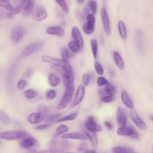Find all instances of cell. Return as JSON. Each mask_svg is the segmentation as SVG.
I'll use <instances>...</instances> for the list:
<instances>
[{"label":"cell","mask_w":153,"mask_h":153,"mask_svg":"<svg viewBox=\"0 0 153 153\" xmlns=\"http://www.w3.org/2000/svg\"><path fill=\"white\" fill-rule=\"evenodd\" d=\"M19 140L20 144L23 148L35 152L39 149L40 145L38 141L28 133Z\"/></svg>","instance_id":"cell-1"},{"label":"cell","mask_w":153,"mask_h":153,"mask_svg":"<svg viewBox=\"0 0 153 153\" xmlns=\"http://www.w3.org/2000/svg\"><path fill=\"white\" fill-rule=\"evenodd\" d=\"M75 91L74 85L66 87V90L62 98L56 108L62 110L66 108L70 103L72 99Z\"/></svg>","instance_id":"cell-2"},{"label":"cell","mask_w":153,"mask_h":153,"mask_svg":"<svg viewBox=\"0 0 153 153\" xmlns=\"http://www.w3.org/2000/svg\"><path fill=\"white\" fill-rule=\"evenodd\" d=\"M42 59L44 62L52 64L56 66L62 68L64 71H66L71 67L67 61H64L63 59L46 56H42Z\"/></svg>","instance_id":"cell-3"},{"label":"cell","mask_w":153,"mask_h":153,"mask_svg":"<svg viewBox=\"0 0 153 153\" xmlns=\"http://www.w3.org/2000/svg\"><path fill=\"white\" fill-rule=\"evenodd\" d=\"M28 133L23 130L11 131L1 133L0 137L9 141L20 139L25 136Z\"/></svg>","instance_id":"cell-4"},{"label":"cell","mask_w":153,"mask_h":153,"mask_svg":"<svg viewBox=\"0 0 153 153\" xmlns=\"http://www.w3.org/2000/svg\"><path fill=\"white\" fill-rule=\"evenodd\" d=\"M117 133L120 135L129 136L136 139L139 138L138 133L133 127L126 125L119 128Z\"/></svg>","instance_id":"cell-5"},{"label":"cell","mask_w":153,"mask_h":153,"mask_svg":"<svg viewBox=\"0 0 153 153\" xmlns=\"http://www.w3.org/2000/svg\"><path fill=\"white\" fill-rule=\"evenodd\" d=\"M42 41H39L31 43L27 46L24 49L22 55L23 56H28L37 51L43 45Z\"/></svg>","instance_id":"cell-6"},{"label":"cell","mask_w":153,"mask_h":153,"mask_svg":"<svg viewBox=\"0 0 153 153\" xmlns=\"http://www.w3.org/2000/svg\"><path fill=\"white\" fill-rule=\"evenodd\" d=\"M25 34L24 28L22 26H18L15 28L11 34V38L13 42L17 43L23 39Z\"/></svg>","instance_id":"cell-7"},{"label":"cell","mask_w":153,"mask_h":153,"mask_svg":"<svg viewBox=\"0 0 153 153\" xmlns=\"http://www.w3.org/2000/svg\"><path fill=\"white\" fill-rule=\"evenodd\" d=\"M85 126L87 130L94 132H99L102 130V127L96 122L95 118L92 116L88 117L85 123Z\"/></svg>","instance_id":"cell-8"},{"label":"cell","mask_w":153,"mask_h":153,"mask_svg":"<svg viewBox=\"0 0 153 153\" xmlns=\"http://www.w3.org/2000/svg\"><path fill=\"white\" fill-rule=\"evenodd\" d=\"M85 93L84 85L81 84L78 89L75 97L70 107V109L73 108L81 102L84 97Z\"/></svg>","instance_id":"cell-9"},{"label":"cell","mask_w":153,"mask_h":153,"mask_svg":"<svg viewBox=\"0 0 153 153\" xmlns=\"http://www.w3.org/2000/svg\"><path fill=\"white\" fill-rule=\"evenodd\" d=\"M47 12L44 8L40 5L36 6L33 14L34 19L37 21H41L46 18Z\"/></svg>","instance_id":"cell-10"},{"label":"cell","mask_w":153,"mask_h":153,"mask_svg":"<svg viewBox=\"0 0 153 153\" xmlns=\"http://www.w3.org/2000/svg\"><path fill=\"white\" fill-rule=\"evenodd\" d=\"M130 116L132 120L140 129L143 131L147 130V126L146 124L139 117L135 111H131L130 112Z\"/></svg>","instance_id":"cell-11"},{"label":"cell","mask_w":153,"mask_h":153,"mask_svg":"<svg viewBox=\"0 0 153 153\" xmlns=\"http://www.w3.org/2000/svg\"><path fill=\"white\" fill-rule=\"evenodd\" d=\"M117 119L118 124L121 127L126 125L127 121V113L125 109L122 107H120L117 110Z\"/></svg>","instance_id":"cell-12"},{"label":"cell","mask_w":153,"mask_h":153,"mask_svg":"<svg viewBox=\"0 0 153 153\" xmlns=\"http://www.w3.org/2000/svg\"><path fill=\"white\" fill-rule=\"evenodd\" d=\"M101 14L106 34L108 36L111 33L110 20L105 8H103L101 9Z\"/></svg>","instance_id":"cell-13"},{"label":"cell","mask_w":153,"mask_h":153,"mask_svg":"<svg viewBox=\"0 0 153 153\" xmlns=\"http://www.w3.org/2000/svg\"><path fill=\"white\" fill-rule=\"evenodd\" d=\"M46 32L48 34L54 35L61 37H64L65 35V31L63 28L59 26L49 27L46 29Z\"/></svg>","instance_id":"cell-14"},{"label":"cell","mask_w":153,"mask_h":153,"mask_svg":"<svg viewBox=\"0 0 153 153\" xmlns=\"http://www.w3.org/2000/svg\"><path fill=\"white\" fill-rule=\"evenodd\" d=\"M29 0H22V3L12 11L9 13V16L13 18L14 15L20 13L22 11H24L27 9L29 3Z\"/></svg>","instance_id":"cell-15"},{"label":"cell","mask_w":153,"mask_h":153,"mask_svg":"<svg viewBox=\"0 0 153 153\" xmlns=\"http://www.w3.org/2000/svg\"><path fill=\"white\" fill-rule=\"evenodd\" d=\"M72 35L75 40L79 44L81 51L83 48L84 42L82 36L79 29L77 27H74L72 30Z\"/></svg>","instance_id":"cell-16"},{"label":"cell","mask_w":153,"mask_h":153,"mask_svg":"<svg viewBox=\"0 0 153 153\" xmlns=\"http://www.w3.org/2000/svg\"><path fill=\"white\" fill-rule=\"evenodd\" d=\"M45 117V116L39 112L32 113L28 116L27 119L30 123L35 124L42 122Z\"/></svg>","instance_id":"cell-17"},{"label":"cell","mask_w":153,"mask_h":153,"mask_svg":"<svg viewBox=\"0 0 153 153\" xmlns=\"http://www.w3.org/2000/svg\"><path fill=\"white\" fill-rule=\"evenodd\" d=\"M121 96L124 104L130 109H133L134 106L132 100L125 90L123 89L122 90Z\"/></svg>","instance_id":"cell-18"},{"label":"cell","mask_w":153,"mask_h":153,"mask_svg":"<svg viewBox=\"0 0 153 153\" xmlns=\"http://www.w3.org/2000/svg\"><path fill=\"white\" fill-rule=\"evenodd\" d=\"M86 135L89 139L93 147L96 149L97 144V138L95 132L86 129L84 130Z\"/></svg>","instance_id":"cell-19"},{"label":"cell","mask_w":153,"mask_h":153,"mask_svg":"<svg viewBox=\"0 0 153 153\" xmlns=\"http://www.w3.org/2000/svg\"><path fill=\"white\" fill-rule=\"evenodd\" d=\"M63 138L86 140L87 139V137L85 135L80 133H74L63 135L61 136Z\"/></svg>","instance_id":"cell-20"},{"label":"cell","mask_w":153,"mask_h":153,"mask_svg":"<svg viewBox=\"0 0 153 153\" xmlns=\"http://www.w3.org/2000/svg\"><path fill=\"white\" fill-rule=\"evenodd\" d=\"M114 61L117 66L121 70L124 69V65L123 60L119 53L116 51L113 53Z\"/></svg>","instance_id":"cell-21"},{"label":"cell","mask_w":153,"mask_h":153,"mask_svg":"<svg viewBox=\"0 0 153 153\" xmlns=\"http://www.w3.org/2000/svg\"><path fill=\"white\" fill-rule=\"evenodd\" d=\"M48 82L53 87L57 86L60 82V79L56 74L51 73L48 78Z\"/></svg>","instance_id":"cell-22"},{"label":"cell","mask_w":153,"mask_h":153,"mask_svg":"<svg viewBox=\"0 0 153 153\" xmlns=\"http://www.w3.org/2000/svg\"><path fill=\"white\" fill-rule=\"evenodd\" d=\"M119 32L121 37L125 40L127 37V30L125 24L122 21H119L118 24Z\"/></svg>","instance_id":"cell-23"},{"label":"cell","mask_w":153,"mask_h":153,"mask_svg":"<svg viewBox=\"0 0 153 153\" xmlns=\"http://www.w3.org/2000/svg\"><path fill=\"white\" fill-rule=\"evenodd\" d=\"M136 38L137 45L138 48L141 50L143 49V38L142 33L141 31H138L136 32Z\"/></svg>","instance_id":"cell-24"},{"label":"cell","mask_w":153,"mask_h":153,"mask_svg":"<svg viewBox=\"0 0 153 153\" xmlns=\"http://www.w3.org/2000/svg\"><path fill=\"white\" fill-rule=\"evenodd\" d=\"M112 151L114 153H133L134 152L131 149L124 146L115 147L112 149Z\"/></svg>","instance_id":"cell-25"},{"label":"cell","mask_w":153,"mask_h":153,"mask_svg":"<svg viewBox=\"0 0 153 153\" xmlns=\"http://www.w3.org/2000/svg\"><path fill=\"white\" fill-rule=\"evenodd\" d=\"M62 78L64 84L66 87L74 85V80L65 72L62 73Z\"/></svg>","instance_id":"cell-26"},{"label":"cell","mask_w":153,"mask_h":153,"mask_svg":"<svg viewBox=\"0 0 153 153\" xmlns=\"http://www.w3.org/2000/svg\"><path fill=\"white\" fill-rule=\"evenodd\" d=\"M68 46L72 51L75 53L81 51V48L79 44L75 40H73L69 42Z\"/></svg>","instance_id":"cell-27"},{"label":"cell","mask_w":153,"mask_h":153,"mask_svg":"<svg viewBox=\"0 0 153 153\" xmlns=\"http://www.w3.org/2000/svg\"><path fill=\"white\" fill-rule=\"evenodd\" d=\"M35 1V0H29L28 8L23 13L24 16H28L32 13L34 8Z\"/></svg>","instance_id":"cell-28"},{"label":"cell","mask_w":153,"mask_h":153,"mask_svg":"<svg viewBox=\"0 0 153 153\" xmlns=\"http://www.w3.org/2000/svg\"><path fill=\"white\" fill-rule=\"evenodd\" d=\"M105 91L110 96H113L116 93V87L110 83L106 85Z\"/></svg>","instance_id":"cell-29"},{"label":"cell","mask_w":153,"mask_h":153,"mask_svg":"<svg viewBox=\"0 0 153 153\" xmlns=\"http://www.w3.org/2000/svg\"><path fill=\"white\" fill-rule=\"evenodd\" d=\"M0 121L4 124H8L10 121L9 116L3 111H0Z\"/></svg>","instance_id":"cell-30"},{"label":"cell","mask_w":153,"mask_h":153,"mask_svg":"<svg viewBox=\"0 0 153 153\" xmlns=\"http://www.w3.org/2000/svg\"><path fill=\"white\" fill-rule=\"evenodd\" d=\"M9 1L10 0H0V7L4 8L8 10H12L14 8Z\"/></svg>","instance_id":"cell-31"},{"label":"cell","mask_w":153,"mask_h":153,"mask_svg":"<svg viewBox=\"0 0 153 153\" xmlns=\"http://www.w3.org/2000/svg\"><path fill=\"white\" fill-rule=\"evenodd\" d=\"M94 26H92L86 22L83 25V31L86 34H90L94 32Z\"/></svg>","instance_id":"cell-32"},{"label":"cell","mask_w":153,"mask_h":153,"mask_svg":"<svg viewBox=\"0 0 153 153\" xmlns=\"http://www.w3.org/2000/svg\"><path fill=\"white\" fill-rule=\"evenodd\" d=\"M24 95L26 98L30 99L36 97L37 94L35 91L32 89H28L24 92Z\"/></svg>","instance_id":"cell-33"},{"label":"cell","mask_w":153,"mask_h":153,"mask_svg":"<svg viewBox=\"0 0 153 153\" xmlns=\"http://www.w3.org/2000/svg\"><path fill=\"white\" fill-rule=\"evenodd\" d=\"M91 45L93 56L96 59L97 53V40L95 39H92L91 41Z\"/></svg>","instance_id":"cell-34"},{"label":"cell","mask_w":153,"mask_h":153,"mask_svg":"<svg viewBox=\"0 0 153 153\" xmlns=\"http://www.w3.org/2000/svg\"><path fill=\"white\" fill-rule=\"evenodd\" d=\"M61 116V114L59 113H56L51 115L47 117L46 121L48 123H52L58 120Z\"/></svg>","instance_id":"cell-35"},{"label":"cell","mask_w":153,"mask_h":153,"mask_svg":"<svg viewBox=\"0 0 153 153\" xmlns=\"http://www.w3.org/2000/svg\"><path fill=\"white\" fill-rule=\"evenodd\" d=\"M78 116L76 113H73L61 119H59L57 121V123H59L67 121L73 120L76 119Z\"/></svg>","instance_id":"cell-36"},{"label":"cell","mask_w":153,"mask_h":153,"mask_svg":"<svg viewBox=\"0 0 153 153\" xmlns=\"http://www.w3.org/2000/svg\"><path fill=\"white\" fill-rule=\"evenodd\" d=\"M69 127L67 125L63 124L59 126L56 130L57 135H60L64 133L69 130Z\"/></svg>","instance_id":"cell-37"},{"label":"cell","mask_w":153,"mask_h":153,"mask_svg":"<svg viewBox=\"0 0 153 153\" xmlns=\"http://www.w3.org/2000/svg\"><path fill=\"white\" fill-rule=\"evenodd\" d=\"M56 1L66 13H69V8L65 0H56Z\"/></svg>","instance_id":"cell-38"},{"label":"cell","mask_w":153,"mask_h":153,"mask_svg":"<svg viewBox=\"0 0 153 153\" xmlns=\"http://www.w3.org/2000/svg\"><path fill=\"white\" fill-rule=\"evenodd\" d=\"M61 52L62 59L67 61L69 59V55L67 48L66 47L62 48L61 50Z\"/></svg>","instance_id":"cell-39"},{"label":"cell","mask_w":153,"mask_h":153,"mask_svg":"<svg viewBox=\"0 0 153 153\" xmlns=\"http://www.w3.org/2000/svg\"><path fill=\"white\" fill-rule=\"evenodd\" d=\"M63 150L60 149H48L37 151L35 152L38 153H62L64 152Z\"/></svg>","instance_id":"cell-40"},{"label":"cell","mask_w":153,"mask_h":153,"mask_svg":"<svg viewBox=\"0 0 153 153\" xmlns=\"http://www.w3.org/2000/svg\"><path fill=\"white\" fill-rule=\"evenodd\" d=\"M109 82L104 77H99L97 81V83L98 86H103L104 85H106L109 83Z\"/></svg>","instance_id":"cell-41"},{"label":"cell","mask_w":153,"mask_h":153,"mask_svg":"<svg viewBox=\"0 0 153 153\" xmlns=\"http://www.w3.org/2000/svg\"><path fill=\"white\" fill-rule=\"evenodd\" d=\"M94 67L97 72L100 75H102L104 73V70L102 67L97 61H95Z\"/></svg>","instance_id":"cell-42"},{"label":"cell","mask_w":153,"mask_h":153,"mask_svg":"<svg viewBox=\"0 0 153 153\" xmlns=\"http://www.w3.org/2000/svg\"><path fill=\"white\" fill-rule=\"evenodd\" d=\"M87 23L93 26H95V19L92 14H88L86 18Z\"/></svg>","instance_id":"cell-43"},{"label":"cell","mask_w":153,"mask_h":153,"mask_svg":"<svg viewBox=\"0 0 153 153\" xmlns=\"http://www.w3.org/2000/svg\"><path fill=\"white\" fill-rule=\"evenodd\" d=\"M88 148V144L85 142L81 143L78 146L77 149L78 151L80 152H85Z\"/></svg>","instance_id":"cell-44"},{"label":"cell","mask_w":153,"mask_h":153,"mask_svg":"<svg viewBox=\"0 0 153 153\" xmlns=\"http://www.w3.org/2000/svg\"><path fill=\"white\" fill-rule=\"evenodd\" d=\"M91 79L90 75L89 73L85 74L83 77V81L84 85L87 86L89 84Z\"/></svg>","instance_id":"cell-45"},{"label":"cell","mask_w":153,"mask_h":153,"mask_svg":"<svg viewBox=\"0 0 153 153\" xmlns=\"http://www.w3.org/2000/svg\"><path fill=\"white\" fill-rule=\"evenodd\" d=\"M90 7L94 15L96 12L97 9V3L94 0H91L89 3Z\"/></svg>","instance_id":"cell-46"},{"label":"cell","mask_w":153,"mask_h":153,"mask_svg":"<svg viewBox=\"0 0 153 153\" xmlns=\"http://www.w3.org/2000/svg\"><path fill=\"white\" fill-rule=\"evenodd\" d=\"M56 92L54 90H49L46 93L47 97L49 99H53L56 97Z\"/></svg>","instance_id":"cell-47"},{"label":"cell","mask_w":153,"mask_h":153,"mask_svg":"<svg viewBox=\"0 0 153 153\" xmlns=\"http://www.w3.org/2000/svg\"><path fill=\"white\" fill-rule=\"evenodd\" d=\"M115 99L113 96H105L102 97L101 99V101L106 103H110L113 101Z\"/></svg>","instance_id":"cell-48"},{"label":"cell","mask_w":153,"mask_h":153,"mask_svg":"<svg viewBox=\"0 0 153 153\" xmlns=\"http://www.w3.org/2000/svg\"><path fill=\"white\" fill-rule=\"evenodd\" d=\"M48 108L45 106H40L39 108V112L45 116L48 113Z\"/></svg>","instance_id":"cell-49"},{"label":"cell","mask_w":153,"mask_h":153,"mask_svg":"<svg viewBox=\"0 0 153 153\" xmlns=\"http://www.w3.org/2000/svg\"><path fill=\"white\" fill-rule=\"evenodd\" d=\"M26 81L24 80L20 81L18 83V88L21 89H23L26 86Z\"/></svg>","instance_id":"cell-50"},{"label":"cell","mask_w":153,"mask_h":153,"mask_svg":"<svg viewBox=\"0 0 153 153\" xmlns=\"http://www.w3.org/2000/svg\"><path fill=\"white\" fill-rule=\"evenodd\" d=\"M50 126L49 124H45L40 125L36 127L35 129L36 130H41L45 129L49 127Z\"/></svg>","instance_id":"cell-51"},{"label":"cell","mask_w":153,"mask_h":153,"mask_svg":"<svg viewBox=\"0 0 153 153\" xmlns=\"http://www.w3.org/2000/svg\"><path fill=\"white\" fill-rule=\"evenodd\" d=\"M105 126L109 130H111L113 129V126L112 124L108 122H106L104 123Z\"/></svg>","instance_id":"cell-52"},{"label":"cell","mask_w":153,"mask_h":153,"mask_svg":"<svg viewBox=\"0 0 153 153\" xmlns=\"http://www.w3.org/2000/svg\"><path fill=\"white\" fill-rule=\"evenodd\" d=\"M108 71L110 76L112 77H114L116 75V72L115 70L112 68H109Z\"/></svg>","instance_id":"cell-53"},{"label":"cell","mask_w":153,"mask_h":153,"mask_svg":"<svg viewBox=\"0 0 153 153\" xmlns=\"http://www.w3.org/2000/svg\"><path fill=\"white\" fill-rule=\"evenodd\" d=\"M89 7H90L89 3V4L87 5L86 7H85L84 12L85 13L86 15H88V14L89 12Z\"/></svg>","instance_id":"cell-54"},{"label":"cell","mask_w":153,"mask_h":153,"mask_svg":"<svg viewBox=\"0 0 153 153\" xmlns=\"http://www.w3.org/2000/svg\"><path fill=\"white\" fill-rule=\"evenodd\" d=\"M84 153H96L97 152L93 150H86L84 152Z\"/></svg>","instance_id":"cell-55"},{"label":"cell","mask_w":153,"mask_h":153,"mask_svg":"<svg viewBox=\"0 0 153 153\" xmlns=\"http://www.w3.org/2000/svg\"><path fill=\"white\" fill-rule=\"evenodd\" d=\"M77 1H78V2L80 4H81L82 3H83V2L84 1V0H77Z\"/></svg>","instance_id":"cell-56"},{"label":"cell","mask_w":153,"mask_h":153,"mask_svg":"<svg viewBox=\"0 0 153 153\" xmlns=\"http://www.w3.org/2000/svg\"><path fill=\"white\" fill-rule=\"evenodd\" d=\"M31 71H30V70H29V71L27 72L26 74V75L27 77H29L31 75Z\"/></svg>","instance_id":"cell-57"},{"label":"cell","mask_w":153,"mask_h":153,"mask_svg":"<svg viewBox=\"0 0 153 153\" xmlns=\"http://www.w3.org/2000/svg\"><path fill=\"white\" fill-rule=\"evenodd\" d=\"M150 118L151 119L152 121V120H153V116H152V115H151L150 116Z\"/></svg>","instance_id":"cell-58"},{"label":"cell","mask_w":153,"mask_h":153,"mask_svg":"<svg viewBox=\"0 0 153 153\" xmlns=\"http://www.w3.org/2000/svg\"><path fill=\"white\" fill-rule=\"evenodd\" d=\"M1 144V140H0V144Z\"/></svg>","instance_id":"cell-59"}]
</instances>
